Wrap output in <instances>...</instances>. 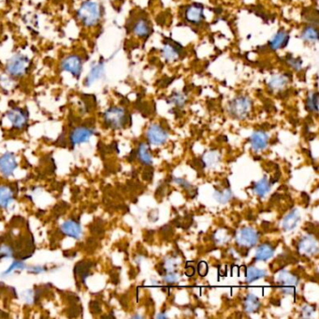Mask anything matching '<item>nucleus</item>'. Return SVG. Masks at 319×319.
I'll use <instances>...</instances> for the list:
<instances>
[{
    "instance_id": "obj_12",
    "label": "nucleus",
    "mask_w": 319,
    "mask_h": 319,
    "mask_svg": "<svg viewBox=\"0 0 319 319\" xmlns=\"http://www.w3.org/2000/svg\"><path fill=\"white\" fill-rule=\"evenodd\" d=\"M7 118L16 129H24L28 124V114L25 110L21 108L10 110L7 113Z\"/></svg>"
},
{
    "instance_id": "obj_37",
    "label": "nucleus",
    "mask_w": 319,
    "mask_h": 319,
    "mask_svg": "<svg viewBox=\"0 0 319 319\" xmlns=\"http://www.w3.org/2000/svg\"><path fill=\"white\" fill-rule=\"evenodd\" d=\"M208 264L206 263V262H204V261H200L198 264H197V272H198V274L201 276V277H204L205 275H207V273H208Z\"/></svg>"
},
{
    "instance_id": "obj_40",
    "label": "nucleus",
    "mask_w": 319,
    "mask_h": 319,
    "mask_svg": "<svg viewBox=\"0 0 319 319\" xmlns=\"http://www.w3.org/2000/svg\"><path fill=\"white\" fill-rule=\"evenodd\" d=\"M152 177H153V170H147L144 171V173H143V178H144L145 180H147V181H151V180H152Z\"/></svg>"
},
{
    "instance_id": "obj_28",
    "label": "nucleus",
    "mask_w": 319,
    "mask_h": 319,
    "mask_svg": "<svg viewBox=\"0 0 319 319\" xmlns=\"http://www.w3.org/2000/svg\"><path fill=\"white\" fill-rule=\"evenodd\" d=\"M266 275H267V272H265L264 270L257 269L255 267H249L246 271L245 279L247 283H252L258 279L263 278Z\"/></svg>"
},
{
    "instance_id": "obj_10",
    "label": "nucleus",
    "mask_w": 319,
    "mask_h": 319,
    "mask_svg": "<svg viewBox=\"0 0 319 319\" xmlns=\"http://www.w3.org/2000/svg\"><path fill=\"white\" fill-rule=\"evenodd\" d=\"M94 135V130L86 127L75 128L69 135V142L72 146L87 143L89 139Z\"/></svg>"
},
{
    "instance_id": "obj_36",
    "label": "nucleus",
    "mask_w": 319,
    "mask_h": 319,
    "mask_svg": "<svg viewBox=\"0 0 319 319\" xmlns=\"http://www.w3.org/2000/svg\"><path fill=\"white\" fill-rule=\"evenodd\" d=\"M179 280V275L173 272H166L164 274V281L168 284H173V283H176L177 281Z\"/></svg>"
},
{
    "instance_id": "obj_4",
    "label": "nucleus",
    "mask_w": 319,
    "mask_h": 319,
    "mask_svg": "<svg viewBox=\"0 0 319 319\" xmlns=\"http://www.w3.org/2000/svg\"><path fill=\"white\" fill-rule=\"evenodd\" d=\"M129 117L126 110L116 106L111 107L103 115L105 125L113 129L125 128V126L129 122Z\"/></svg>"
},
{
    "instance_id": "obj_34",
    "label": "nucleus",
    "mask_w": 319,
    "mask_h": 319,
    "mask_svg": "<svg viewBox=\"0 0 319 319\" xmlns=\"http://www.w3.org/2000/svg\"><path fill=\"white\" fill-rule=\"evenodd\" d=\"M26 268H27V267H26L25 263L21 262L19 260H16V261H14V263L9 267V269H8L7 271L4 272L3 274H4V275H8L9 273L14 272V271L24 270V269H26Z\"/></svg>"
},
{
    "instance_id": "obj_42",
    "label": "nucleus",
    "mask_w": 319,
    "mask_h": 319,
    "mask_svg": "<svg viewBox=\"0 0 319 319\" xmlns=\"http://www.w3.org/2000/svg\"><path fill=\"white\" fill-rule=\"evenodd\" d=\"M157 317L159 318V317H166V315L165 314H162V313H160L159 315H157Z\"/></svg>"
},
{
    "instance_id": "obj_14",
    "label": "nucleus",
    "mask_w": 319,
    "mask_h": 319,
    "mask_svg": "<svg viewBox=\"0 0 319 319\" xmlns=\"http://www.w3.org/2000/svg\"><path fill=\"white\" fill-rule=\"evenodd\" d=\"M182 51V45L177 43L176 41L169 40L164 43L163 48L161 49V55L165 60L168 62L174 61L180 56Z\"/></svg>"
},
{
    "instance_id": "obj_33",
    "label": "nucleus",
    "mask_w": 319,
    "mask_h": 319,
    "mask_svg": "<svg viewBox=\"0 0 319 319\" xmlns=\"http://www.w3.org/2000/svg\"><path fill=\"white\" fill-rule=\"evenodd\" d=\"M286 62H287L288 66L290 68H293L294 70H296V71L299 70L300 68H301V64H302L301 60L299 58L294 57L293 55H288L287 58H286Z\"/></svg>"
},
{
    "instance_id": "obj_27",
    "label": "nucleus",
    "mask_w": 319,
    "mask_h": 319,
    "mask_svg": "<svg viewBox=\"0 0 319 319\" xmlns=\"http://www.w3.org/2000/svg\"><path fill=\"white\" fill-rule=\"evenodd\" d=\"M271 183L267 179V177H263L261 180H259L258 183H255L253 186V189L258 197H263L271 190Z\"/></svg>"
},
{
    "instance_id": "obj_25",
    "label": "nucleus",
    "mask_w": 319,
    "mask_h": 319,
    "mask_svg": "<svg viewBox=\"0 0 319 319\" xmlns=\"http://www.w3.org/2000/svg\"><path fill=\"white\" fill-rule=\"evenodd\" d=\"M300 38L305 42L315 43L318 41V30L313 26H307L302 29Z\"/></svg>"
},
{
    "instance_id": "obj_32",
    "label": "nucleus",
    "mask_w": 319,
    "mask_h": 319,
    "mask_svg": "<svg viewBox=\"0 0 319 319\" xmlns=\"http://www.w3.org/2000/svg\"><path fill=\"white\" fill-rule=\"evenodd\" d=\"M218 160H219V156L217 152H214V151H210V152H208L207 154H205L203 158H202V162L206 166L214 165V164L217 163Z\"/></svg>"
},
{
    "instance_id": "obj_13",
    "label": "nucleus",
    "mask_w": 319,
    "mask_h": 319,
    "mask_svg": "<svg viewBox=\"0 0 319 319\" xmlns=\"http://www.w3.org/2000/svg\"><path fill=\"white\" fill-rule=\"evenodd\" d=\"M298 251L303 256L315 255L318 252L317 241L311 235L301 237L298 243Z\"/></svg>"
},
{
    "instance_id": "obj_1",
    "label": "nucleus",
    "mask_w": 319,
    "mask_h": 319,
    "mask_svg": "<svg viewBox=\"0 0 319 319\" xmlns=\"http://www.w3.org/2000/svg\"><path fill=\"white\" fill-rule=\"evenodd\" d=\"M76 16L84 28H93L100 21L101 9L96 1L85 0L77 10Z\"/></svg>"
},
{
    "instance_id": "obj_18",
    "label": "nucleus",
    "mask_w": 319,
    "mask_h": 319,
    "mask_svg": "<svg viewBox=\"0 0 319 319\" xmlns=\"http://www.w3.org/2000/svg\"><path fill=\"white\" fill-rule=\"evenodd\" d=\"M290 40V36L285 30H279L276 34L269 41L268 46L272 51H278L280 49H284L287 46Z\"/></svg>"
},
{
    "instance_id": "obj_9",
    "label": "nucleus",
    "mask_w": 319,
    "mask_h": 319,
    "mask_svg": "<svg viewBox=\"0 0 319 319\" xmlns=\"http://www.w3.org/2000/svg\"><path fill=\"white\" fill-rule=\"evenodd\" d=\"M105 74V64L104 62L99 61L94 63L89 69L88 73L85 76L83 83L86 87H90L95 82L101 80Z\"/></svg>"
},
{
    "instance_id": "obj_6",
    "label": "nucleus",
    "mask_w": 319,
    "mask_h": 319,
    "mask_svg": "<svg viewBox=\"0 0 319 319\" xmlns=\"http://www.w3.org/2000/svg\"><path fill=\"white\" fill-rule=\"evenodd\" d=\"M236 244L241 247L250 248L258 244L259 234L251 227H245L239 230L236 234Z\"/></svg>"
},
{
    "instance_id": "obj_39",
    "label": "nucleus",
    "mask_w": 319,
    "mask_h": 319,
    "mask_svg": "<svg viewBox=\"0 0 319 319\" xmlns=\"http://www.w3.org/2000/svg\"><path fill=\"white\" fill-rule=\"evenodd\" d=\"M28 271L29 272H32V273H35V274H38V273H41V272H45V269H43L42 267H39V266H37V267H29L28 268Z\"/></svg>"
},
{
    "instance_id": "obj_7",
    "label": "nucleus",
    "mask_w": 319,
    "mask_h": 319,
    "mask_svg": "<svg viewBox=\"0 0 319 319\" xmlns=\"http://www.w3.org/2000/svg\"><path fill=\"white\" fill-rule=\"evenodd\" d=\"M169 134L166 129L159 125H151L146 131V138L152 145H162L167 142Z\"/></svg>"
},
{
    "instance_id": "obj_38",
    "label": "nucleus",
    "mask_w": 319,
    "mask_h": 319,
    "mask_svg": "<svg viewBox=\"0 0 319 319\" xmlns=\"http://www.w3.org/2000/svg\"><path fill=\"white\" fill-rule=\"evenodd\" d=\"M314 311V308L311 307V306H305L303 307L302 311H301V314L303 317H310L312 315V312Z\"/></svg>"
},
{
    "instance_id": "obj_31",
    "label": "nucleus",
    "mask_w": 319,
    "mask_h": 319,
    "mask_svg": "<svg viewBox=\"0 0 319 319\" xmlns=\"http://www.w3.org/2000/svg\"><path fill=\"white\" fill-rule=\"evenodd\" d=\"M214 197L220 203H227L231 197H232V192L230 188H226L223 191H216L214 194Z\"/></svg>"
},
{
    "instance_id": "obj_3",
    "label": "nucleus",
    "mask_w": 319,
    "mask_h": 319,
    "mask_svg": "<svg viewBox=\"0 0 319 319\" xmlns=\"http://www.w3.org/2000/svg\"><path fill=\"white\" fill-rule=\"evenodd\" d=\"M251 107V99L248 96L239 95L229 102L228 113L231 117L239 120H243L248 116Z\"/></svg>"
},
{
    "instance_id": "obj_8",
    "label": "nucleus",
    "mask_w": 319,
    "mask_h": 319,
    "mask_svg": "<svg viewBox=\"0 0 319 319\" xmlns=\"http://www.w3.org/2000/svg\"><path fill=\"white\" fill-rule=\"evenodd\" d=\"M184 18L193 25H199L204 20V7L202 4L193 3L185 9Z\"/></svg>"
},
{
    "instance_id": "obj_2",
    "label": "nucleus",
    "mask_w": 319,
    "mask_h": 319,
    "mask_svg": "<svg viewBox=\"0 0 319 319\" xmlns=\"http://www.w3.org/2000/svg\"><path fill=\"white\" fill-rule=\"evenodd\" d=\"M29 67L30 59L28 56L23 54H16L8 60L5 70L10 77L18 79L28 73Z\"/></svg>"
},
{
    "instance_id": "obj_11",
    "label": "nucleus",
    "mask_w": 319,
    "mask_h": 319,
    "mask_svg": "<svg viewBox=\"0 0 319 319\" xmlns=\"http://www.w3.org/2000/svg\"><path fill=\"white\" fill-rule=\"evenodd\" d=\"M17 168L16 157L13 153L7 152L0 156V173L4 177L12 176Z\"/></svg>"
},
{
    "instance_id": "obj_5",
    "label": "nucleus",
    "mask_w": 319,
    "mask_h": 319,
    "mask_svg": "<svg viewBox=\"0 0 319 319\" xmlns=\"http://www.w3.org/2000/svg\"><path fill=\"white\" fill-rule=\"evenodd\" d=\"M62 71L72 75L77 80L81 78L83 71V60L82 56L77 54H70L62 59L60 64Z\"/></svg>"
},
{
    "instance_id": "obj_23",
    "label": "nucleus",
    "mask_w": 319,
    "mask_h": 319,
    "mask_svg": "<svg viewBox=\"0 0 319 319\" xmlns=\"http://www.w3.org/2000/svg\"><path fill=\"white\" fill-rule=\"evenodd\" d=\"M261 306V302L258 297L254 294H248L244 300V309L246 312H257Z\"/></svg>"
},
{
    "instance_id": "obj_29",
    "label": "nucleus",
    "mask_w": 319,
    "mask_h": 319,
    "mask_svg": "<svg viewBox=\"0 0 319 319\" xmlns=\"http://www.w3.org/2000/svg\"><path fill=\"white\" fill-rule=\"evenodd\" d=\"M306 109L312 113L318 112V93L311 92L306 98Z\"/></svg>"
},
{
    "instance_id": "obj_26",
    "label": "nucleus",
    "mask_w": 319,
    "mask_h": 319,
    "mask_svg": "<svg viewBox=\"0 0 319 319\" xmlns=\"http://www.w3.org/2000/svg\"><path fill=\"white\" fill-rule=\"evenodd\" d=\"M288 82V77L285 74L273 75L268 82V87L271 90L284 88Z\"/></svg>"
},
{
    "instance_id": "obj_41",
    "label": "nucleus",
    "mask_w": 319,
    "mask_h": 319,
    "mask_svg": "<svg viewBox=\"0 0 319 319\" xmlns=\"http://www.w3.org/2000/svg\"><path fill=\"white\" fill-rule=\"evenodd\" d=\"M195 273V269L193 267H187L185 270V274L187 276H193Z\"/></svg>"
},
{
    "instance_id": "obj_19",
    "label": "nucleus",
    "mask_w": 319,
    "mask_h": 319,
    "mask_svg": "<svg viewBox=\"0 0 319 319\" xmlns=\"http://www.w3.org/2000/svg\"><path fill=\"white\" fill-rule=\"evenodd\" d=\"M249 141L251 143L252 149L258 152L267 147L269 143V136L263 130H258L252 134Z\"/></svg>"
},
{
    "instance_id": "obj_30",
    "label": "nucleus",
    "mask_w": 319,
    "mask_h": 319,
    "mask_svg": "<svg viewBox=\"0 0 319 319\" xmlns=\"http://www.w3.org/2000/svg\"><path fill=\"white\" fill-rule=\"evenodd\" d=\"M187 101L186 95L180 92H173L169 97V103L174 104L178 108H183Z\"/></svg>"
},
{
    "instance_id": "obj_22",
    "label": "nucleus",
    "mask_w": 319,
    "mask_h": 319,
    "mask_svg": "<svg viewBox=\"0 0 319 319\" xmlns=\"http://www.w3.org/2000/svg\"><path fill=\"white\" fill-rule=\"evenodd\" d=\"M136 156H138L141 163H143V165L150 166L153 163V158H152V155L150 153L149 145L147 143H143L139 145Z\"/></svg>"
},
{
    "instance_id": "obj_20",
    "label": "nucleus",
    "mask_w": 319,
    "mask_h": 319,
    "mask_svg": "<svg viewBox=\"0 0 319 319\" xmlns=\"http://www.w3.org/2000/svg\"><path fill=\"white\" fill-rule=\"evenodd\" d=\"M300 220V215L297 209H293L290 210L282 222V228L285 231H291L298 226Z\"/></svg>"
},
{
    "instance_id": "obj_35",
    "label": "nucleus",
    "mask_w": 319,
    "mask_h": 319,
    "mask_svg": "<svg viewBox=\"0 0 319 319\" xmlns=\"http://www.w3.org/2000/svg\"><path fill=\"white\" fill-rule=\"evenodd\" d=\"M14 251L11 246L6 245H0V258H12Z\"/></svg>"
},
{
    "instance_id": "obj_15",
    "label": "nucleus",
    "mask_w": 319,
    "mask_h": 319,
    "mask_svg": "<svg viewBox=\"0 0 319 319\" xmlns=\"http://www.w3.org/2000/svg\"><path fill=\"white\" fill-rule=\"evenodd\" d=\"M298 282L299 278L290 272L283 271L279 274L278 284L281 287V290H283V292L286 294H291L294 292V287L298 285Z\"/></svg>"
},
{
    "instance_id": "obj_21",
    "label": "nucleus",
    "mask_w": 319,
    "mask_h": 319,
    "mask_svg": "<svg viewBox=\"0 0 319 319\" xmlns=\"http://www.w3.org/2000/svg\"><path fill=\"white\" fill-rule=\"evenodd\" d=\"M273 255H274V247L270 244H262L257 248L255 261H266L272 258Z\"/></svg>"
},
{
    "instance_id": "obj_17",
    "label": "nucleus",
    "mask_w": 319,
    "mask_h": 319,
    "mask_svg": "<svg viewBox=\"0 0 319 319\" xmlns=\"http://www.w3.org/2000/svg\"><path fill=\"white\" fill-rule=\"evenodd\" d=\"M132 31L139 38H148L152 33L151 24L146 17L138 18L133 24Z\"/></svg>"
},
{
    "instance_id": "obj_24",
    "label": "nucleus",
    "mask_w": 319,
    "mask_h": 319,
    "mask_svg": "<svg viewBox=\"0 0 319 319\" xmlns=\"http://www.w3.org/2000/svg\"><path fill=\"white\" fill-rule=\"evenodd\" d=\"M14 201V192L7 185H0V208H8Z\"/></svg>"
},
{
    "instance_id": "obj_16",
    "label": "nucleus",
    "mask_w": 319,
    "mask_h": 319,
    "mask_svg": "<svg viewBox=\"0 0 319 319\" xmlns=\"http://www.w3.org/2000/svg\"><path fill=\"white\" fill-rule=\"evenodd\" d=\"M60 231L62 233L67 237L73 238V239H80L82 236V227L79 222L69 219L65 221L60 227Z\"/></svg>"
}]
</instances>
